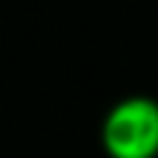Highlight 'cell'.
<instances>
[{
    "label": "cell",
    "mask_w": 158,
    "mask_h": 158,
    "mask_svg": "<svg viewBox=\"0 0 158 158\" xmlns=\"http://www.w3.org/2000/svg\"><path fill=\"white\" fill-rule=\"evenodd\" d=\"M103 145L113 158H153L158 153V106L145 98L118 103L103 124Z\"/></svg>",
    "instance_id": "6da1fadb"
}]
</instances>
